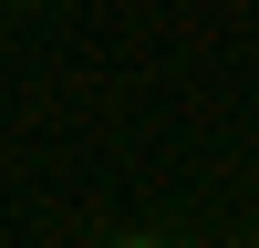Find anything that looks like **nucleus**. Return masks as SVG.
<instances>
[{"label": "nucleus", "instance_id": "f257e3e1", "mask_svg": "<svg viewBox=\"0 0 259 248\" xmlns=\"http://www.w3.org/2000/svg\"><path fill=\"white\" fill-rule=\"evenodd\" d=\"M114 248H166V238H114Z\"/></svg>", "mask_w": 259, "mask_h": 248}]
</instances>
